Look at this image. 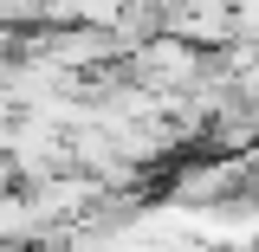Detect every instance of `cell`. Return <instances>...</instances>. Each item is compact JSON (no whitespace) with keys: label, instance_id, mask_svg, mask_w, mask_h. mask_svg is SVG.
<instances>
[{"label":"cell","instance_id":"cell-1","mask_svg":"<svg viewBox=\"0 0 259 252\" xmlns=\"http://www.w3.org/2000/svg\"><path fill=\"white\" fill-rule=\"evenodd\" d=\"M123 71L143 84V91H194L201 78H207V59H201V45L182 39V32H149V39H136L123 45Z\"/></svg>","mask_w":259,"mask_h":252},{"label":"cell","instance_id":"cell-2","mask_svg":"<svg viewBox=\"0 0 259 252\" xmlns=\"http://www.w3.org/2000/svg\"><path fill=\"white\" fill-rule=\"evenodd\" d=\"M46 20H65V26H117L123 0H39Z\"/></svg>","mask_w":259,"mask_h":252}]
</instances>
